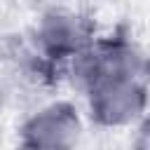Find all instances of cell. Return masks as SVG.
Wrapping results in <instances>:
<instances>
[{"instance_id": "4", "label": "cell", "mask_w": 150, "mask_h": 150, "mask_svg": "<svg viewBox=\"0 0 150 150\" xmlns=\"http://www.w3.org/2000/svg\"><path fill=\"white\" fill-rule=\"evenodd\" d=\"M82 138V120L70 101H54L28 115L19 129V143L30 150L75 148Z\"/></svg>"}, {"instance_id": "2", "label": "cell", "mask_w": 150, "mask_h": 150, "mask_svg": "<svg viewBox=\"0 0 150 150\" xmlns=\"http://www.w3.org/2000/svg\"><path fill=\"white\" fill-rule=\"evenodd\" d=\"M89 117L94 124L105 129L131 127L145 117L148 108V87L145 77L117 75L98 80L91 89L84 91Z\"/></svg>"}, {"instance_id": "1", "label": "cell", "mask_w": 150, "mask_h": 150, "mask_svg": "<svg viewBox=\"0 0 150 150\" xmlns=\"http://www.w3.org/2000/svg\"><path fill=\"white\" fill-rule=\"evenodd\" d=\"M66 73L73 87L84 94L98 80L105 77H117V75L145 77L148 61L143 49L131 38L122 33H112L108 38H94L82 52L68 59Z\"/></svg>"}, {"instance_id": "3", "label": "cell", "mask_w": 150, "mask_h": 150, "mask_svg": "<svg viewBox=\"0 0 150 150\" xmlns=\"http://www.w3.org/2000/svg\"><path fill=\"white\" fill-rule=\"evenodd\" d=\"M94 38H96L94 21L68 7L47 9L35 26L38 54L52 61L54 66H66L68 59L82 52Z\"/></svg>"}]
</instances>
